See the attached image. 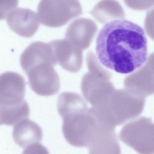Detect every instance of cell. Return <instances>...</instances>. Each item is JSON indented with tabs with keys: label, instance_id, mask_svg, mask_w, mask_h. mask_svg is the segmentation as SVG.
<instances>
[{
	"label": "cell",
	"instance_id": "cell-1",
	"mask_svg": "<svg viewBox=\"0 0 154 154\" xmlns=\"http://www.w3.org/2000/svg\"><path fill=\"white\" fill-rule=\"evenodd\" d=\"M96 53L106 67L127 74L141 67L148 57L143 29L130 21L115 20L106 23L99 33Z\"/></svg>",
	"mask_w": 154,
	"mask_h": 154
},
{
	"label": "cell",
	"instance_id": "cell-2",
	"mask_svg": "<svg viewBox=\"0 0 154 154\" xmlns=\"http://www.w3.org/2000/svg\"><path fill=\"white\" fill-rule=\"evenodd\" d=\"M20 63L28 76L31 89L35 93L50 96L58 93L59 78L53 68L57 63L49 43L32 42L21 55Z\"/></svg>",
	"mask_w": 154,
	"mask_h": 154
},
{
	"label": "cell",
	"instance_id": "cell-3",
	"mask_svg": "<svg viewBox=\"0 0 154 154\" xmlns=\"http://www.w3.org/2000/svg\"><path fill=\"white\" fill-rule=\"evenodd\" d=\"M69 108L58 100V109L63 119L62 130L66 141L72 146L86 147L92 135L100 125L90 109Z\"/></svg>",
	"mask_w": 154,
	"mask_h": 154
},
{
	"label": "cell",
	"instance_id": "cell-4",
	"mask_svg": "<svg viewBox=\"0 0 154 154\" xmlns=\"http://www.w3.org/2000/svg\"><path fill=\"white\" fill-rule=\"evenodd\" d=\"M39 22L51 28H58L83 13L78 0H41L38 5Z\"/></svg>",
	"mask_w": 154,
	"mask_h": 154
},
{
	"label": "cell",
	"instance_id": "cell-5",
	"mask_svg": "<svg viewBox=\"0 0 154 154\" xmlns=\"http://www.w3.org/2000/svg\"><path fill=\"white\" fill-rule=\"evenodd\" d=\"M154 129L152 119L142 117L124 126L119 138L139 154H154Z\"/></svg>",
	"mask_w": 154,
	"mask_h": 154
},
{
	"label": "cell",
	"instance_id": "cell-6",
	"mask_svg": "<svg viewBox=\"0 0 154 154\" xmlns=\"http://www.w3.org/2000/svg\"><path fill=\"white\" fill-rule=\"evenodd\" d=\"M24 78L15 72H5L0 75V103L14 106L22 102L25 96Z\"/></svg>",
	"mask_w": 154,
	"mask_h": 154
},
{
	"label": "cell",
	"instance_id": "cell-7",
	"mask_svg": "<svg viewBox=\"0 0 154 154\" xmlns=\"http://www.w3.org/2000/svg\"><path fill=\"white\" fill-rule=\"evenodd\" d=\"M6 19L9 28L24 38H31L39 27L37 14L27 8L14 9L8 14Z\"/></svg>",
	"mask_w": 154,
	"mask_h": 154
},
{
	"label": "cell",
	"instance_id": "cell-8",
	"mask_svg": "<svg viewBox=\"0 0 154 154\" xmlns=\"http://www.w3.org/2000/svg\"><path fill=\"white\" fill-rule=\"evenodd\" d=\"M97 30V25L94 21L79 18L73 21L68 27L66 40L73 47L82 51L90 47Z\"/></svg>",
	"mask_w": 154,
	"mask_h": 154
},
{
	"label": "cell",
	"instance_id": "cell-9",
	"mask_svg": "<svg viewBox=\"0 0 154 154\" xmlns=\"http://www.w3.org/2000/svg\"><path fill=\"white\" fill-rule=\"evenodd\" d=\"M89 154H121V148L115 129L98 128L89 141Z\"/></svg>",
	"mask_w": 154,
	"mask_h": 154
},
{
	"label": "cell",
	"instance_id": "cell-10",
	"mask_svg": "<svg viewBox=\"0 0 154 154\" xmlns=\"http://www.w3.org/2000/svg\"><path fill=\"white\" fill-rule=\"evenodd\" d=\"M14 142L21 148L41 142L42 132L41 128L35 122L23 119L14 126L12 133Z\"/></svg>",
	"mask_w": 154,
	"mask_h": 154
},
{
	"label": "cell",
	"instance_id": "cell-11",
	"mask_svg": "<svg viewBox=\"0 0 154 154\" xmlns=\"http://www.w3.org/2000/svg\"><path fill=\"white\" fill-rule=\"evenodd\" d=\"M49 44L51 47L56 62L66 70L69 71V63L71 64L74 60L82 65V63L75 59L78 58L82 59L81 50L73 47L67 40L53 41Z\"/></svg>",
	"mask_w": 154,
	"mask_h": 154
},
{
	"label": "cell",
	"instance_id": "cell-12",
	"mask_svg": "<svg viewBox=\"0 0 154 154\" xmlns=\"http://www.w3.org/2000/svg\"><path fill=\"white\" fill-rule=\"evenodd\" d=\"M90 13L102 24L125 18L124 9L116 0H101L96 5Z\"/></svg>",
	"mask_w": 154,
	"mask_h": 154
},
{
	"label": "cell",
	"instance_id": "cell-13",
	"mask_svg": "<svg viewBox=\"0 0 154 154\" xmlns=\"http://www.w3.org/2000/svg\"><path fill=\"white\" fill-rule=\"evenodd\" d=\"M30 109L27 101L14 106L0 103V125L14 126L21 120L29 118Z\"/></svg>",
	"mask_w": 154,
	"mask_h": 154
},
{
	"label": "cell",
	"instance_id": "cell-14",
	"mask_svg": "<svg viewBox=\"0 0 154 154\" xmlns=\"http://www.w3.org/2000/svg\"><path fill=\"white\" fill-rule=\"evenodd\" d=\"M18 2L19 0H0V20L6 19L18 6Z\"/></svg>",
	"mask_w": 154,
	"mask_h": 154
},
{
	"label": "cell",
	"instance_id": "cell-15",
	"mask_svg": "<svg viewBox=\"0 0 154 154\" xmlns=\"http://www.w3.org/2000/svg\"><path fill=\"white\" fill-rule=\"evenodd\" d=\"M129 8L135 10L145 11L154 5V0H124Z\"/></svg>",
	"mask_w": 154,
	"mask_h": 154
},
{
	"label": "cell",
	"instance_id": "cell-16",
	"mask_svg": "<svg viewBox=\"0 0 154 154\" xmlns=\"http://www.w3.org/2000/svg\"><path fill=\"white\" fill-rule=\"evenodd\" d=\"M22 154H49L45 146L39 143L29 146Z\"/></svg>",
	"mask_w": 154,
	"mask_h": 154
}]
</instances>
